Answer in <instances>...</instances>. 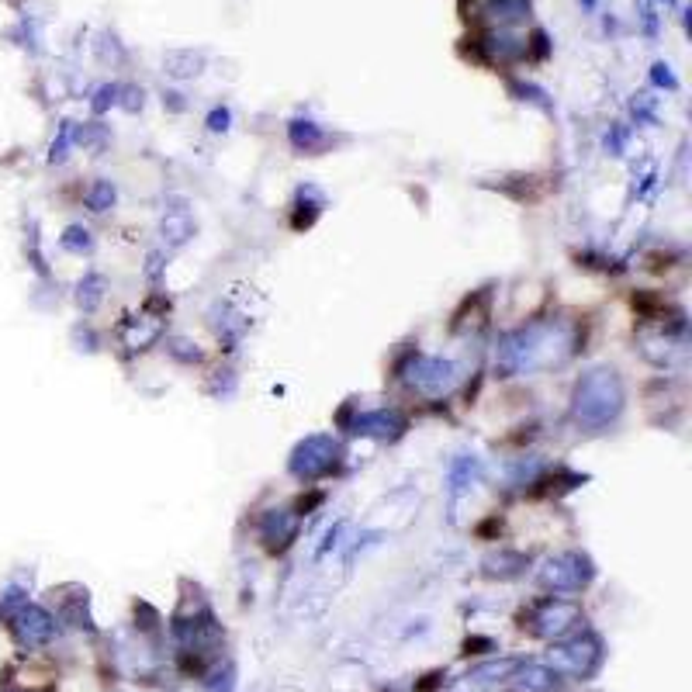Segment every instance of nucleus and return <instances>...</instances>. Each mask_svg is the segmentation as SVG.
Masks as SVG:
<instances>
[{
  "label": "nucleus",
  "mask_w": 692,
  "mask_h": 692,
  "mask_svg": "<svg viewBox=\"0 0 692 692\" xmlns=\"http://www.w3.org/2000/svg\"><path fill=\"white\" fill-rule=\"evenodd\" d=\"M409 381H412V388H419L423 395L440 398V395H450V391H454V385L461 381V374H457V367L450 364V360H416Z\"/></svg>",
  "instance_id": "nucleus-6"
},
{
  "label": "nucleus",
  "mask_w": 692,
  "mask_h": 692,
  "mask_svg": "<svg viewBox=\"0 0 692 692\" xmlns=\"http://www.w3.org/2000/svg\"><path fill=\"white\" fill-rule=\"evenodd\" d=\"M295 530H298V519L291 513H284V509L263 519V540H267L270 547H288L291 540H295Z\"/></svg>",
  "instance_id": "nucleus-10"
},
{
  "label": "nucleus",
  "mask_w": 692,
  "mask_h": 692,
  "mask_svg": "<svg viewBox=\"0 0 692 692\" xmlns=\"http://www.w3.org/2000/svg\"><path fill=\"white\" fill-rule=\"evenodd\" d=\"M589 561L578 558V554H564V558L547 561V568L540 571V582L551 592H575L589 582Z\"/></svg>",
  "instance_id": "nucleus-8"
},
{
  "label": "nucleus",
  "mask_w": 692,
  "mask_h": 692,
  "mask_svg": "<svg viewBox=\"0 0 692 692\" xmlns=\"http://www.w3.org/2000/svg\"><path fill=\"white\" fill-rule=\"evenodd\" d=\"M108 201H115L111 184H97V191L90 194V205H94V212H104V205H108Z\"/></svg>",
  "instance_id": "nucleus-12"
},
{
  "label": "nucleus",
  "mask_w": 692,
  "mask_h": 692,
  "mask_svg": "<svg viewBox=\"0 0 692 692\" xmlns=\"http://www.w3.org/2000/svg\"><path fill=\"white\" fill-rule=\"evenodd\" d=\"M578 606L575 603H564V599H547V603H540L537 609L530 613V623H523V627H530L537 637H561L568 634L571 627L578 623Z\"/></svg>",
  "instance_id": "nucleus-4"
},
{
  "label": "nucleus",
  "mask_w": 692,
  "mask_h": 692,
  "mask_svg": "<svg viewBox=\"0 0 692 692\" xmlns=\"http://www.w3.org/2000/svg\"><path fill=\"white\" fill-rule=\"evenodd\" d=\"M599 661H603V644H599L592 634L575 637V641H564V644H554L551 654H547V665H551L558 675H571V679H589V675L599 668Z\"/></svg>",
  "instance_id": "nucleus-3"
},
{
  "label": "nucleus",
  "mask_w": 692,
  "mask_h": 692,
  "mask_svg": "<svg viewBox=\"0 0 692 692\" xmlns=\"http://www.w3.org/2000/svg\"><path fill=\"white\" fill-rule=\"evenodd\" d=\"M571 350H575V326L571 322H533V326L502 340L495 367L509 378V374L561 364L571 357Z\"/></svg>",
  "instance_id": "nucleus-1"
},
{
  "label": "nucleus",
  "mask_w": 692,
  "mask_h": 692,
  "mask_svg": "<svg viewBox=\"0 0 692 692\" xmlns=\"http://www.w3.org/2000/svg\"><path fill=\"white\" fill-rule=\"evenodd\" d=\"M623 388L613 371H592L575 388V419L585 426H606L620 416Z\"/></svg>",
  "instance_id": "nucleus-2"
},
{
  "label": "nucleus",
  "mask_w": 692,
  "mask_h": 692,
  "mask_svg": "<svg viewBox=\"0 0 692 692\" xmlns=\"http://www.w3.org/2000/svg\"><path fill=\"white\" fill-rule=\"evenodd\" d=\"M402 426L405 423L398 412H371V416L357 419V433H367V436H398Z\"/></svg>",
  "instance_id": "nucleus-11"
},
{
  "label": "nucleus",
  "mask_w": 692,
  "mask_h": 692,
  "mask_svg": "<svg viewBox=\"0 0 692 692\" xmlns=\"http://www.w3.org/2000/svg\"><path fill=\"white\" fill-rule=\"evenodd\" d=\"M513 679L526 692H558L561 689V675L554 672L551 665H537V661H530V665H516Z\"/></svg>",
  "instance_id": "nucleus-9"
},
{
  "label": "nucleus",
  "mask_w": 692,
  "mask_h": 692,
  "mask_svg": "<svg viewBox=\"0 0 692 692\" xmlns=\"http://www.w3.org/2000/svg\"><path fill=\"white\" fill-rule=\"evenodd\" d=\"M11 627H14V637H18L25 648H42V644L52 641V634H56V623H52V616L45 613L42 606H18L11 616Z\"/></svg>",
  "instance_id": "nucleus-5"
},
{
  "label": "nucleus",
  "mask_w": 692,
  "mask_h": 692,
  "mask_svg": "<svg viewBox=\"0 0 692 692\" xmlns=\"http://www.w3.org/2000/svg\"><path fill=\"white\" fill-rule=\"evenodd\" d=\"M333 461H336V443L329 440V436H312V440H305L302 447L295 450L291 471H295L298 478H319L333 468Z\"/></svg>",
  "instance_id": "nucleus-7"
}]
</instances>
